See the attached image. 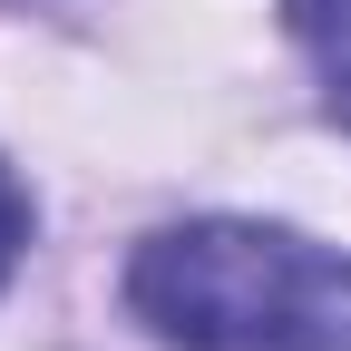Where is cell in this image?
<instances>
[{
  "label": "cell",
  "instance_id": "7a4b0ae2",
  "mask_svg": "<svg viewBox=\"0 0 351 351\" xmlns=\"http://www.w3.org/2000/svg\"><path fill=\"white\" fill-rule=\"evenodd\" d=\"M293 39L313 49V78H322V108L351 127V0H293Z\"/></svg>",
  "mask_w": 351,
  "mask_h": 351
},
{
  "label": "cell",
  "instance_id": "6da1fadb",
  "mask_svg": "<svg viewBox=\"0 0 351 351\" xmlns=\"http://www.w3.org/2000/svg\"><path fill=\"white\" fill-rule=\"evenodd\" d=\"M127 313L176 351H351V254L254 215H195L137 244Z\"/></svg>",
  "mask_w": 351,
  "mask_h": 351
},
{
  "label": "cell",
  "instance_id": "3957f363",
  "mask_svg": "<svg viewBox=\"0 0 351 351\" xmlns=\"http://www.w3.org/2000/svg\"><path fill=\"white\" fill-rule=\"evenodd\" d=\"M20 244H29V195H20V176L0 166V283H10V263H20Z\"/></svg>",
  "mask_w": 351,
  "mask_h": 351
}]
</instances>
